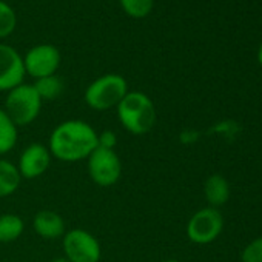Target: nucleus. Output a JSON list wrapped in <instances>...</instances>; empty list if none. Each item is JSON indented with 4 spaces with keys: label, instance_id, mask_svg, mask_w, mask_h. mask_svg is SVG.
<instances>
[{
    "label": "nucleus",
    "instance_id": "obj_23",
    "mask_svg": "<svg viewBox=\"0 0 262 262\" xmlns=\"http://www.w3.org/2000/svg\"><path fill=\"white\" fill-rule=\"evenodd\" d=\"M162 262H181V260H178V259H167V260H162Z\"/></svg>",
    "mask_w": 262,
    "mask_h": 262
},
{
    "label": "nucleus",
    "instance_id": "obj_12",
    "mask_svg": "<svg viewBox=\"0 0 262 262\" xmlns=\"http://www.w3.org/2000/svg\"><path fill=\"white\" fill-rule=\"evenodd\" d=\"M22 184V178L14 162L0 158V199L14 194Z\"/></svg>",
    "mask_w": 262,
    "mask_h": 262
},
{
    "label": "nucleus",
    "instance_id": "obj_10",
    "mask_svg": "<svg viewBox=\"0 0 262 262\" xmlns=\"http://www.w3.org/2000/svg\"><path fill=\"white\" fill-rule=\"evenodd\" d=\"M24 56L11 45L0 43V91L8 93L24 83Z\"/></svg>",
    "mask_w": 262,
    "mask_h": 262
},
{
    "label": "nucleus",
    "instance_id": "obj_3",
    "mask_svg": "<svg viewBox=\"0 0 262 262\" xmlns=\"http://www.w3.org/2000/svg\"><path fill=\"white\" fill-rule=\"evenodd\" d=\"M128 91L125 77L110 73L99 76L85 88L83 100L94 111H108L116 108Z\"/></svg>",
    "mask_w": 262,
    "mask_h": 262
},
{
    "label": "nucleus",
    "instance_id": "obj_21",
    "mask_svg": "<svg viewBox=\"0 0 262 262\" xmlns=\"http://www.w3.org/2000/svg\"><path fill=\"white\" fill-rule=\"evenodd\" d=\"M257 62L262 67V43L259 45V50H257Z\"/></svg>",
    "mask_w": 262,
    "mask_h": 262
},
{
    "label": "nucleus",
    "instance_id": "obj_7",
    "mask_svg": "<svg viewBox=\"0 0 262 262\" xmlns=\"http://www.w3.org/2000/svg\"><path fill=\"white\" fill-rule=\"evenodd\" d=\"M62 56L60 51L50 43H40L27 51L24 56V67L25 73L31 76L34 80L57 74L60 67Z\"/></svg>",
    "mask_w": 262,
    "mask_h": 262
},
{
    "label": "nucleus",
    "instance_id": "obj_20",
    "mask_svg": "<svg viewBox=\"0 0 262 262\" xmlns=\"http://www.w3.org/2000/svg\"><path fill=\"white\" fill-rule=\"evenodd\" d=\"M97 147L105 150H116L117 147V135L113 129H103L97 133Z\"/></svg>",
    "mask_w": 262,
    "mask_h": 262
},
{
    "label": "nucleus",
    "instance_id": "obj_11",
    "mask_svg": "<svg viewBox=\"0 0 262 262\" xmlns=\"http://www.w3.org/2000/svg\"><path fill=\"white\" fill-rule=\"evenodd\" d=\"M31 225L34 233L45 241L62 239L67 233V222L63 216L54 210H39L33 216Z\"/></svg>",
    "mask_w": 262,
    "mask_h": 262
},
{
    "label": "nucleus",
    "instance_id": "obj_5",
    "mask_svg": "<svg viewBox=\"0 0 262 262\" xmlns=\"http://www.w3.org/2000/svg\"><path fill=\"white\" fill-rule=\"evenodd\" d=\"M63 257L68 262H100L102 247L99 239L85 228H71L62 237Z\"/></svg>",
    "mask_w": 262,
    "mask_h": 262
},
{
    "label": "nucleus",
    "instance_id": "obj_1",
    "mask_svg": "<svg viewBox=\"0 0 262 262\" xmlns=\"http://www.w3.org/2000/svg\"><path fill=\"white\" fill-rule=\"evenodd\" d=\"M53 159L73 164L86 161L97 148V131L82 119H68L57 123L47 144Z\"/></svg>",
    "mask_w": 262,
    "mask_h": 262
},
{
    "label": "nucleus",
    "instance_id": "obj_22",
    "mask_svg": "<svg viewBox=\"0 0 262 262\" xmlns=\"http://www.w3.org/2000/svg\"><path fill=\"white\" fill-rule=\"evenodd\" d=\"M51 262H68V260H67V259H65L63 256H59V257H54V259H53Z\"/></svg>",
    "mask_w": 262,
    "mask_h": 262
},
{
    "label": "nucleus",
    "instance_id": "obj_16",
    "mask_svg": "<svg viewBox=\"0 0 262 262\" xmlns=\"http://www.w3.org/2000/svg\"><path fill=\"white\" fill-rule=\"evenodd\" d=\"M33 86L37 91L39 97L42 99V102H51V100L59 99L63 93V88H65L63 80L57 74L37 79L33 83Z\"/></svg>",
    "mask_w": 262,
    "mask_h": 262
},
{
    "label": "nucleus",
    "instance_id": "obj_2",
    "mask_svg": "<svg viewBox=\"0 0 262 262\" xmlns=\"http://www.w3.org/2000/svg\"><path fill=\"white\" fill-rule=\"evenodd\" d=\"M120 126L133 136H144L155 128L158 120L156 105L142 91H128L116 106Z\"/></svg>",
    "mask_w": 262,
    "mask_h": 262
},
{
    "label": "nucleus",
    "instance_id": "obj_4",
    "mask_svg": "<svg viewBox=\"0 0 262 262\" xmlns=\"http://www.w3.org/2000/svg\"><path fill=\"white\" fill-rule=\"evenodd\" d=\"M42 99L33 83H20L7 93L4 110L17 128L31 125L42 111Z\"/></svg>",
    "mask_w": 262,
    "mask_h": 262
},
{
    "label": "nucleus",
    "instance_id": "obj_17",
    "mask_svg": "<svg viewBox=\"0 0 262 262\" xmlns=\"http://www.w3.org/2000/svg\"><path fill=\"white\" fill-rule=\"evenodd\" d=\"M119 4L129 17L144 19L151 13L155 0H119Z\"/></svg>",
    "mask_w": 262,
    "mask_h": 262
},
{
    "label": "nucleus",
    "instance_id": "obj_19",
    "mask_svg": "<svg viewBox=\"0 0 262 262\" xmlns=\"http://www.w3.org/2000/svg\"><path fill=\"white\" fill-rule=\"evenodd\" d=\"M244 262H262V237L248 244L242 253Z\"/></svg>",
    "mask_w": 262,
    "mask_h": 262
},
{
    "label": "nucleus",
    "instance_id": "obj_6",
    "mask_svg": "<svg viewBox=\"0 0 262 262\" xmlns=\"http://www.w3.org/2000/svg\"><path fill=\"white\" fill-rule=\"evenodd\" d=\"M122 161L116 150L97 147L86 159V171L93 184L100 188H110L120 181Z\"/></svg>",
    "mask_w": 262,
    "mask_h": 262
},
{
    "label": "nucleus",
    "instance_id": "obj_8",
    "mask_svg": "<svg viewBox=\"0 0 262 262\" xmlns=\"http://www.w3.org/2000/svg\"><path fill=\"white\" fill-rule=\"evenodd\" d=\"M222 227L224 219L216 208H202L188 221L187 236L194 244H210L221 234Z\"/></svg>",
    "mask_w": 262,
    "mask_h": 262
},
{
    "label": "nucleus",
    "instance_id": "obj_18",
    "mask_svg": "<svg viewBox=\"0 0 262 262\" xmlns=\"http://www.w3.org/2000/svg\"><path fill=\"white\" fill-rule=\"evenodd\" d=\"M17 27L16 11L4 0H0V39H5L14 33Z\"/></svg>",
    "mask_w": 262,
    "mask_h": 262
},
{
    "label": "nucleus",
    "instance_id": "obj_9",
    "mask_svg": "<svg viewBox=\"0 0 262 262\" xmlns=\"http://www.w3.org/2000/svg\"><path fill=\"white\" fill-rule=\"evenodd\" d=\"M53 164V156L45 144L33 142L27 145L17 159V170L22 181H34L43 176Z\"/></svg>",
    "mask_w": 262,
    "mask_h": 262
},
{
    "label": "nucleus",
    "instance_id": "obj_13",
    "mask_svg": "<svg viewBox=\"0 0 262 262\" xmlns=\"http://www.w3.org/2000/svg\"><path fill=\"white\" fill-rule=\"evenodd\" d=\"M19 139V128L0 106V158L8 155L17 145Z\"/></svg>",
    "mask_w": 262,
    "mask_h": 262
},
{
    "label": "nucleus",
    "instance_id": "obj_14",
    "mask_svg": "<svg viewBox=\"0 0 262 262\" xmlns=\"http://www.w3.org/2000/svg\"><path fill=\"white\" fill-rule=\"evenodd\" d=\"M25 231V221L14 213L0 214V244H11L20 239Z\"/></svg>",
    "mask_w": 262,
    "mask_h": 262
},
{
    "label": "nucleus",
    "instance_id": "obj_15",
    "mask_svg": "<svg viewBox=\"0 0 262 262\" xmlns=\"http://www.w3.org/2000/svg\"><path fill=\"white\" fill-rule=\"evenodd\" d=\"M204 193H205V198L210 205L219 207L227 202V199L230 196V187H228V182L222 176L213 174L205 181Z\"/></svg>",
    "mask_w": 262,
    "mask_h": 262
}]
</instances>
